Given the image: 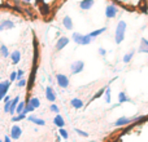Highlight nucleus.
<instances>
[{
    "mask_svg": "<svg viewBox=\"0 0 148 142\" xmlns=\"http://www.w3.org/2000/svg\"><path fill=\"white\" fill-rule=\"evenodd\" d=\"M68 44H69V39H68L66 36H61L56 43V51H61V49H64Z\"/></svg>",
    "mask_w": 148,
    "mask_h": 142,
    "instance_id": "nucleus-9",
    "label": "nucleus"
},
{
    "mask_svg": "<svg viewBox=\"0 0 148 142\" xmlns=\"http://www.w3.org/2000/svg\"><path fill=\"white\" fill-rule=\"evenodd\" d=\"M26 118V114H17V115H14V116L12 118V122H21V120H23Z\"/></svg>",
    "mask_w": 148,
    "mask_h": 142,
    "instance_id": "nucleus-28",
    "label": "nucleus"
},
{
    "mask_svg": "<svg viewBox=\"0 0 148 142\" xmlns=\"http://www.w3.org/2000/svg\"><path fill=\"white\" fill-rule=\"evenodd\" d=\"M126 28H127V25H126L125 21H120L117 23V27H116V32H114V41L116 44H121L125 39V34H126Z\"/></svg>",
    "mask_w": 148,
    "mask_h": 142,
    "instance_id": "nucleus-1",
    "label": "nucleus"
},
{
    "mask_svg": "<svg viewBox=\"0 0 148 142\" xmlns=\"http://www.w3.org/2000/svg\"><path fill=\"white\" fill-rule=\"evenodd\" d=\"M22 1H25V3H30L31 0H22Z\"/></svg>",
    "mask_w": 148,
    "mask_h": 142,
    "instance_id": "nucleus-39",
    "label": "nucleus"
},
{
    "mask_svg": "<svg viewBox=\"0 0 148 142\" xmlns=\"http://www.w3.org/2000/svg\"><path fill=\"white\" fill-rule=\"evenodd\" d=\"M95 4V0H81L79 1V8L83 10H90Z\"/></svg>",
    "mask_w": 148,
    "mask_h": 142,
    "instance_id": "nucleus-8",
    "label": "nucleus"
},
{
    "mask_svg": "<svg viewBox=\"0 0 148 142\" xmlns=\"http://www.w3.org/2000/svg\"><path fill=\"white\" fill-rule=\"evenodd\" d=\"M75 132L78 133L79 136H82V137H88V133L83 132V131H81V129H77V128H75Z\"/></svg>",
    "mask_w": 148,
    "mask_h": 142,
    "instance_id": "nucleus-35",
    "label": "nucleus"
},
{
    "mask_svg": "<svg viewBox=\"0 0 148 142\" xmlns=\"http://www.w3.org/2000/svg\"><path fill=\"white\" fill-rule=\"evenodd\" d=\"M9 57H10V60H12V64L17 65L18 62L21 61V52L20 51H13Z\"/></svg>",
    "mask_w": 148,
    "mask_h": 142,
    "instance_id": "nucleus-13",
    "label": "nucleus"
},
{
    "mask_svg": "<svg viewBox=\"0 0 148 142\" xmlns=\"http://www.w3.org/2000/svg\"><path fill=\"white\" fill-rule=\"evenodd\" d=\"M34 110H35V109H34V106L30 103V98L26 99V105H25V109H23L22 114H29V112H33Z\"/></svg>",
    "mask_w": 148,
    "mask_h": 142,
    "instance_id": "nucleus-20",
    "label": "nucleus"
},
{
    "mask_svg": "<svg viewBox=\"0 0 148 142\" xmlns=\"http://www.w3.org/2000/svg\"><path fill=\"white\" fill-rule=\"evenodd\" d=\"M20 102V96H16L14 98L10 101V109H9V114H16V109H17V105Z\"/></svg>",
    "mask_w": 148,
    "mask_h": 142,
    "instance_id": "nucleus-14",
    "label": "nucleus"
},
{
    "mask_svg": "<svg viewBox=\"0 0 148 142\" xmlns=\"http://www.w3.org/2000/svg\"><path fill=\"white\" fill-rule=\"evenodd\" d=\"M118 14V8L116 4H109L107 5V8H105V17L109 18V20H112V18H114Z\"/></svg>",
    "mask_w": 148,
    "mask_h": 142,
    "instance_id": "nucleus-2",
    "label": "nucleus"
},
{
    "mask_svg": "<svg viewBox=\"0 0 148 142\" xmlns=\"http://www.w3.org/2000/svg\"><path fill=\"white\" fill-rule=\"evenodd\" d=\"M21 135H22V129H21L18 125H13L12 129H10V136L9 137L12 138V140H18V138L21 137Z\"/></svg>",
    "mask_w": 148,
    "mask_h": 142,
    "instance_id": "nucleus-6",
    "label": "nucleus"
},
{
    "mask_svg": "<svg viewBox=\"0 0 148 142\" xmlns=\"http://www.w3.org/2000/svg\"><path fill=\"white\" fill-rule=\"evenodd\" d=\"M27 120H29V122H31V123H34V124H36V125H44V124H46V122H44L43 119H39V118L34 116V115L27 116Z\"/></svg>",
    "mask_w": 148,
    "mask_h": 142,
    "instance_id": "nucleus-17",
    "label": "nucleus"
},
{
    "mask_svg": "<svg viewBox=\"0 0 148 142\" xmlns=\"http://www.w3.org/2000/svg\"><path fill=\"white\" fill-rule=\"evenodd\" d=\"M107 31V27H101V28H97V30H94V31H91V32L88 34L91 38H96V36H99V35H101L103 32H105Z\"/></svg>",
    "mask_w": 148,
    "mask_h": 142,
    "instance_id": "nucleus-21",
    "label": "nucleus"
},
{
    "mask_svg": "<svg viewBox=\"0 0 148 142\" xmlns=\"http://www.w3.org/2000/svg\"><path fill=\"white\" fill-rule=\"evenodd\" d=\"M59 133H60V136H61V137L64 138V140H68V138H69V135H68L66 129H64V128H60Z\"/></svg>",
    "mask_w": 148,
    "mask_h": 142,
    "instance_id": "nucleus-30",
    "label": "nucleus"
},
{
    "mask_svg": "<svg viewBox=\"0 0 148 142\" xmlns=\"http://www.w3.org/2000/svg\"><path fill=\"white\" fill-rule=\"evenodd\" d=\"M99 54L100 56H105V54H107V51H105L104 48H99Z\"/></svg>",
    "mask_w": 148,
    "mask_h": 142,
    "instance_id": "nucleus-37",
    "label": "nucleus"
},
{
    "mask_svg": "<svg viewBox=\"0 0 148 142\" xmlns=\"http://www.w3.org/2000/svg\"><path fill=\"white\" fill-rule=\"evenodd\" d=\"M53 124H55V125H57L59 128H64V125H65V120H64V118H62L60 114H57L56 116H55V119H53Z\"/></svg>",
    "mask_w": 148,
    "mask_h": 142,
    "instance_id": "nucleus-16",
    "label": "nucleus"
},
{
    "mask_svg": "<svg viewBox=\"0 0 148 142\" xmlns=\"http://www.w3.org/2000/svg\"><path fill=\"white\" fill-rule=\"evenodd\" d=\"M9 80H10V83H12V81H16V80H17V71H12V72H10Z\"/></svg>",
    "mask_w": 148,
    "mask_h": 142,
    "instance_id": "nucleus-32",
    "label": "nucleus"
},
{
    "mask_svg": "<svg viewBox=\"0 0 148 142\" xmlns=\"http://www.w3.org/2000/svg\"><path fill=\"white\" fill-rule=\"evenodd\" d=\"M0 54H1V57H4V58H7V57L10 56V52L5 44H1V45H0Z\"/></svg>",
    "mask_w": 148,
    "mask_h": 142,
    "instance_id": "nucleus-19",
    "label": "nucleus"
},
{
    "mask_svg": "<svg viewBox=\"0 0 148 142\" xmlns=\"http://www.w3.org/2000/svg\"><path fill=\"white\" fill-rule=\"evenodd\" d=\"M10 101H12V99H9L8 102H4V111H5V112H9V109H10Z\"/></svg>",
    "mask_w": 148,
    "mask_h": 142,
    "instance_id": "nucleus-33",
    "label": "nucleus"
},
{
    "mask_svg": "<svg viewBox=\"0 0 148 142\" xmlns=\"http://www.w3.org/2000/svg\"><path fill=\"white\" fill-rule=\"evenodd\" d=\"M25 105H26V102H18V105H17V109H16V114H22V111H23V109H25Z\"/></svg>",
    "mask_w": 148,
    "mask_h": 142,
    "instance_id": "nucleus-25",
    "label": "nucleus"
},
{
    "mask_svg": "<svg viewBox=\"0 0 148 142\" xmlns=\"http://www.w3.org/2000/svg\"><path fill=\"white\" fill-rule=\"evenodd\" d=\"M22 76H23V70L22 69L17 70V80H21V79H22Z\"/></svg>",
    "mask_w": 148,
    "mask_h": 142,
    "instance_id": "nucleus-36",
    "label": "nucleus"
},
{
    "mask_svg": "<svg viewBox=\"0 0 148 142\" xmlns=\"http://www.w3.org/2000/svg\"><path fill=\"white\" fill-rule=\"evenodd\" d=\"M9 87H10V80H5V81L0 83V101L4 99V97L7 96Z\"/></svg>",
    "mask_w": 148,
    "mask_h": 142,
    "instance_id": "nucleus-4",
    "label": "nucleus"
},
{
    "mask_svg": "<svg viewBox=\"0 0 148 142\" xmlns=\"http://www.w3.org/2000/svg\"><path fill=\"white\" fill-rule=\"evenodd\" d=\"M104 97H105V102L110 103V88L109 87H107V89L104 91Z\"/></svg>",
    "mask_w": 148,
    "mask_h": 142,
    "instance_id": "nucleus-27",
    "label": "nucleus"
},
{
    "mask_svg": "<svg viewBox=\"0 0 148 142\" xmlns=\"http://www.w3.org/2000/svg\"><path fill=\"white\" fill-rule=\"evenodd\" d=\"M13 27H14V22L10 20H4L0 22V32L5 30H12Z\"/></svg>",
    "mask_w": 148,
    "mask_h": 142,
    "instance_id": "nucleus-7",
    "label": "nucleus"
},
{
    "mask_svg": "<svg viewBox=\"0 0 148 142\" xmlns=\"http://www.w3.org/2000/svg\"><path fill=\"white\" fill-rule=\"evenodd\" d=\"M92 38L87 34V35H82V39H81V43H79V45H88L90 43H91Z\"/></svg>",
    "mask_w": 148,
    "mask_h": 142,
    "instance_id": "nucleus-22",
    "label": "nucleus"
},
{
    "mask_svg": "<svg viewBox=\"0 0 148 142\" xmlns=\"http://www.w3.org/2000/svg\"><path fill=\"white\" fill-rule=\"evenodd\" d=\"M83 67H84L83 61H75L70 65V71H72V74H79L83 70Z\"/></svg>",
    "mask_w": 148,
    "mask_h": 142,
    "instance_id": "nucleus-5",
    "label": "nucleus"
},
{
    "mask_svg": "<svg viewBox=\"0 0 148 142\" xmlns=\"http://www.w3.org/2000/svg\"><path fill=\"white\" fill-rule=\"evenodd\" d=\"M139 53H148V40L146 38H142L140 39V45L138 48Z\"/></svg>",
    "mask_w": 148,
    "mask_h": 142,
    "instance_id": "nucleus-12",
    "label": "nucleus"
},
{
    "mask_svg": "<svg viewBox=\"0 0 148 142\" xmlns=\"http://www.w3.org/2000/svg\"><path fill=\"white\" fill-rule=\"evenodd\" d=\"M0 142H4V141H1V138H0Z\"/></svg>",
    "mask_w": 148,
    "mask_h": 142,
    "instance_id": "nucleus-40",
    "label": "nucleus"
},
{
    "mask_svg": "<svg viewBox=\"0 0 148 142\" xmlns=\"http://www.w3.org/2000/svg\"><path fill=\"white\" fill-rule=\"evenodd\" d=\"M133 122L131 120V118H126V116H122V118H120V119H117L114 122V125L116 127H125V125H129L130 123Z\"/></svg>",
    "mask_w": 148,
    "mask_h": 142,
    "instance_id": "nucleus-10",
    "label": "nucleus"
},
{
    "mask_svg": "<svg viewBox=\"0 0 148 142\" xmlns=\"http://www.w3.org/2000/svg\"><path fill=\"white\" fill-rule=\"evenodd\" d=\"M49 109H51V111H52V112H55V114H59V112H60L59 106H57V105H55V103H52Z\"/></svg>",
    "mask_w": 148,
    "mask_h": 142,
    "instance_id": "nucleus-31",
    "label": "nucleus"
},
{
    "mask_svg": "<svg viewBox=\"0 0 148 142\" xmlns=\"http://www.w3.org/2000/svg\"><path fill=\"white\" fill-rule=\"evenodd\" d=\"M91 142H95V141H91Z\"/></svg>",
    "mask_w": 148,
    "mask_h": 142,
    "instance_id": "nucleus-41",
    "label": "nucleus"
},
{
    "mask_svg": "<svg viewBox=\"0 0 148 142\" xmlns=\"http://www.w3.org/2000/svg\"><path fill=\"white\" fill-rule=\"evenodd\" d=\"M17 85H18V87H21V88H22V87H26V85H27V81H26L25 79H21V80H18Z\"/></svg>",
    "mask_w": 148,
    "mask_h": 142,
    "instance_id": "nucleus-34",
    "label": "nucleus"
},
{
    "mask_svg": "<svg viewBox=\"0 0 148 142\" xmlns=\"http://www.w3.org/2000/svg\"><path fill=\"white\" fill-rule=\"evenodd\" d=\"M134 53H135L134 51H131V52H129V53H126L125 56H123V62H125V64H129V62H130L131 60H133Z\"/></svg>",
    "mask_w": 148,
    "mask_h": 142,
    "instance_id": "nucleus-24",
    "label": "nucleus"
},
{
    "mask_svg": "<svg viewBox=\"0 0 148 142\" xmlns=\"http://www.w3.org/2000/svg\"><path fill=\"white\" fill-rule=\"evenodd\" d=\"M130 101L131 99L126 96L125 92H120V93H118V102H120V103H123V102H130Z\"/></svg>",
    "mask_w": 148,
    "mask_h": 142,
    "instance_id": "nucleus-23",
    "label": "nucleus"
},
{
    "mask_svg": "<svg viewBox=\"0 0 148 142\" xmlns=\"http://www.w3.org/2000/svg\"><path fill=\"white\" fill-rule=\"evenodd\" d=\"M4 142H12V141H10V137H9V136H5Z\"/></svg>",
    "mask_w": 148,
    "mask_h": 142,
    "instance_id": "nucleus-38",
    "label": "nucleus"
},
{
    "mask_svg": "<svg viewBox=\"0 0 148 142\" xmlns=\"http://www.w3.org/2000/svg\"><path fill=\"white\" fill-rule=\"evenodd\" d=\"M62 25H64V27L66 28V30H73V21L69 16H65V17L62 18Z\"/></svg>",
    "mask_w": 148,
    "mask_h": 142,
    "instance_id": "nucleus-15",
    "label": "nucleus"
},
{
    "mask_svg": "<svg viewBox=\"0 0 148 142\" xmlns=\"http://www.w3.org/2000/svg\"><path fill=\"white\" fill-rule=\"evenodd\" d=\"M70 105L74 107V109H82L83 107V101L82 99H79V98H73L72 101H70Z\"/></svg>",
    "mask_w": 148,
    "mask_h": 142,
    "instance_id": "nucleus-18",
    "label": "nucleus"
},
{
    "mask_svg": "<svg viewBox=\"0 0 148 142\" xmlns=\"http://www.w3.org/2000/svg\"><path fill=\"white\" fill-rule=\"evenodd\" d=\"M73 40H74V43H77V44H79L81 43V39H82V34H79V32H73Z\"/></svg>",
    "mask_w": 148,
    "mask_h": 142,
    "instance_id": "nucleus-29",
    "label": "nucleus"
},
{
    "mask_svg": "<svg viewBox=\"0 0 148 142\" xmlns=\"http://www.w3.org/2000/svg\"><path fill=\"white\" fill-rule=\"evenodd\" d=\"M56 81L59 84V87H61V88H68L69 87V78L66 75H64V74H57Z\"/></svg>",
    "mask_w": 148,
    "mask_h": 142,
    "instance_id": "nucleus-3",
    "label": "nucleus"
},
{
    "mask_svg": "<svg viewBox=\"0 0 148 142\" xmlns=\"http://www.w3.org/2000/svg\"><path fill=\"white\" fill-rule=\"evenodd\" d=\"M30 103L34 106V109H38V107H40V101H39V98H36V97H33V98H30Z\"/></svg>",
    "mask_w": 148,
    "mask_h": 142,
    "instance_id": "nucleus-26",
    "label": "nucleus"
},
{
    "mask_svg": "<svg viewBox=\"0 0 148 142\" xmlns=\"http://www.w3.org/2000/svg\"><path fill=\"white\" fill-rule=\"evenodd\" d=\"M46 98L49 102H55L56 101V93H55L53 88L52 87H47L46 88Z\"/></svg>",
    "mask_w": 148,
    "mask_h": 142,
    "instance_id": "nucleus-11",
    "label": "nucleus"
}]
</instances>
